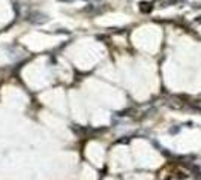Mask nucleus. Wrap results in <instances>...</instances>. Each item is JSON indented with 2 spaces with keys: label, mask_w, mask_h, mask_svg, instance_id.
I'll return each instance as SVG.
<instances>
[{
  "label": "nucleus",
  "mask_w": 201,
  "mask_h": 180,
  "mask_svg": "<svg viewBox=\"0 0 201 180\" xmlns=\"http://www.w3.org/2000/svg\"><path fill=\"white\" fill-rule=\"evenodd\" d=\"M152 9H153V5L152 3H149V2H141L140 3V11L141 12L149 14V12H152Z\"/></svg>",
  "instance_id": "obj_1"
},
{
  "label": "nucleus",
  "mask_w": 201,
  "mask_h": 180,
  "mask_svg": "<svg viewBox=\"0 0 201 180\" xmlns=\"http://www.w3.org/2000/svg\"><path fill=\"white\" fill-rule=\"evenodd\" d=\"M179 131H180V128H173V129H171L170 132H171V134H177Z\"/></svg>",
  "instance_id": "obj_2"
},
{
  "label": "nucleus",
  "mask_w": 201,
  "mask_h": 180,
  "mask_svg": "<svg viewBox=\"0 0 201 180\" xmlns=\"http://www.w3.org/2000/svg\"><path fill=\"white\" fill-rule=\"evenodd\" d=\"M195 21H197V23H201V17H198V18H197Z\"/></svg>",
  "instance_id": "obj_3"
}]
</instances>
